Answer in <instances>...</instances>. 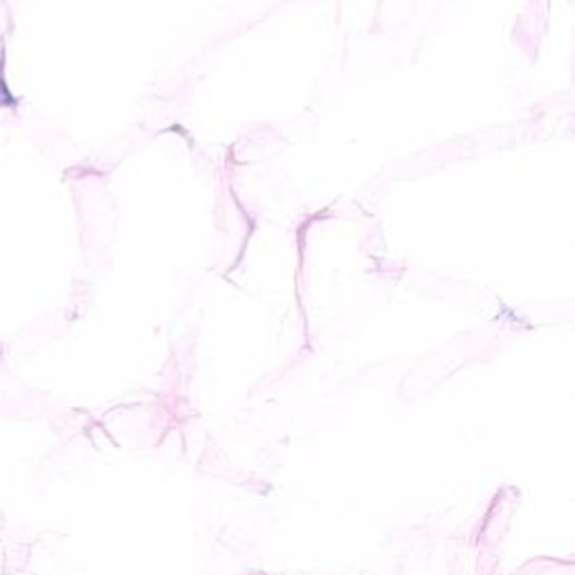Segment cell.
<instances>
[{
  "label": "cell",
  "mask_w": 575,
  "mask_h": 575,
  "mask_svg": "<svg viewBox=\"0 0 575 575\" xmlns=\"http://www.w3.org/2000/svg\"><path fill=\"white\" fill-rule=\"evenodd\" d=\"M0 90L5 92V99H7V104H16V99L12 97V92L7 90V86H5V50L0 52Z\"/></svg>",
  "instance_id": "6da1fadb"
}]
</instances>
